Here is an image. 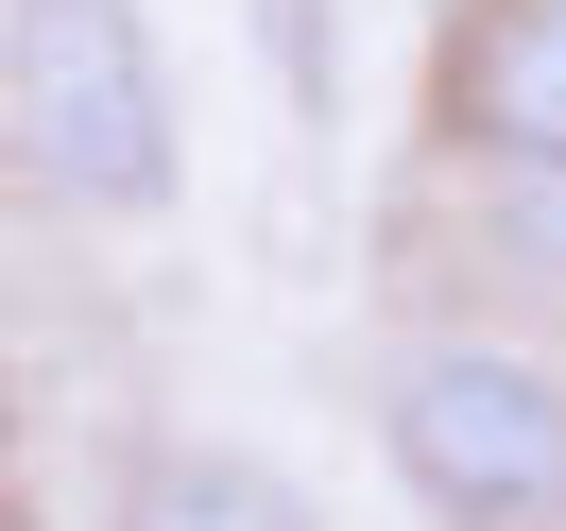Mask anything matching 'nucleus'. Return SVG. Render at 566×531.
<instances>
[{
  "label": "nucleus",
  "mask_w": 566,
  "mask_h": 531,
  "mask_svg": "<svg viewBox=\"0 0 566 531\" xmlns=\"http://www.w3.org/2000/svg\"><path fill=\"white\" fill-rule=\"evenodd\" d=\"M378 463L447 531H566V360L497 326H429L378 360Z\"/></svg>",
  "instance_id": "1"
},
{
  "label": "nucleus",
  "mask_w": 566,
  "mask_h": 531,
  "mask_svg": "<svg viewBox=\"0 0 566 531\" xmlns=\"http://www.w3.org/2000/svg\"><path fill=\"white\" fill-rule=\"evenodd\" d=\"M0 18H18V0H0Z\"/></svg>",
  "instance_id": "7"
},
{
  "label": "nucleus",
  "mask_w": 566,
  "mask_h": 531,
  "mask_svg": "<svg viewBox=\"0 0 566 531\" xmlns=\"http://www.w3.org/2000/svg\"><path fill=\"white\" fill-rule=\"evenodd\" d=\"M481 241L515 257L532 291H566V172H481Z\"/></svg>",
  "instance_id": "5"
},
{
  "label": "nucleus",
  "mask_w": 566,
  "mask_h": 531,
  "mask_svg": "<svg viewBox=\"0 0 566 531\" xmlns=\"http://www.w3.org/2000/svg\"><path fill=\"white\" fill-rule=\"evenodd\" d=\"M120 531H310V497L275 463H241V446H155L138 497H120Z\"/></svg>",
  "instance_id": "4"
},
{
  "label": "nucleus",
  "mask_w": 566,
  "mask_h": 531,
  "mask_svg": "<svg viewBox=\"0 0 566 531\" xmlns=\"http://www.w3.org/2000/svg\"><path fill=\"white\" fill-rule=\"evenodd\" d=\"M447 138L481 155V172H566V0H463Z\"/></svg>",
  "instance_id": "3"
},
{
  "label": "nucleus",
  "mask_w": 566,
  "mask_h": 531,
  "mask_svg": "<svg viewBox=\"0 0 566 531\" xmlns=\"http://www.w3.org/2000/svg\"><path fill=\"white\" fill-rule=\"evenodd\" d=\"M0 446H18V378H0Z\"/></svg>",
  "instance_id": "6"
},
{
  "label": "nucleus",
  "mask_w": 566,
  "mask_h": 531,
  "mask_svg": "<svg viewBox=\"0 0 566 531\" xmlns=\"http://www.w3.org/2000/svg\"><path fill=\"white\" fill-rule=\"evenodd\" d=\"M0 155L52 189V206H172V70H155L138 0H18L0 18Z\"/></svg>",
  "instance_id": "2"
}]
</instances>
